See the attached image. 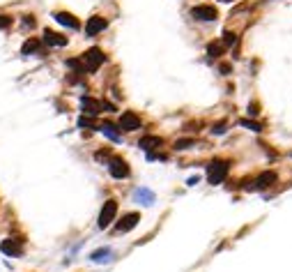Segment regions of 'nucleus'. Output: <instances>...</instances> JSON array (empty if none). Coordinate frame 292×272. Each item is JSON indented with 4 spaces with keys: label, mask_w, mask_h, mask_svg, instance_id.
Listing matches in <instances>:
<instances>
[{
    "label": "nucleus",
    "mask_w": 292,
    "mask_h": 272,
    "mask_svg": "<svg viewBox=\"0 0 292 272\" xmlns=\"http://www.w3.org/2000/svg\"><path fill=\"white\" fill-rule=\"evenodd\" d=\"M104 60H106V55H104L102 49H87L85 53H83L81 62L87 72H94V70H99V65H102Z\"/></svg>",
    "instance_id": "f257e3e1"
},
{
    "label": "nucleus",
    "mask_w": 292,
    "mask_h": 272,
    "mask_svg": "<svg viewBox=\"0 0 292 272\" xmlns=\"http://www.w3.org/2000/svg\"><path fill=\"white\" fill-rule=\"evenodd\" d=\"M115 215H118V201H106L102 208V213H99V229H109L111 224H113Z\"/></svg>",
    "instance_id": "f03ea898"
},
{
    "label": "nucleus",
    "mask_w": 292,
    "mask_h": 272,
    "mask_svg": "<svg viewBox=\"0 0 292 272\" xmlns=\"http://www.w3.org/2000/svg\"><path fill=\"white\" fill-rule=\"evenodd\" d=\"M191 17H193L196 21H217L219 12L214 5H198L191 10Z\"/></svg>",
    "instance_id": "7ed1b4c3"
},
{
    "label": "nucleus",
    "mask_w": 292,
    "mask_h": 272,
    "mask_svg": "<svg viewBox=\"0 0 292 272\" xmlns=\"http://www.w3.org/2000/svg\"><path fill=\"white\" fill-rule=\"evenodd\" d=\"M226 175H228V162H212L210 164V169H207V178H210L212 185H219Z\"/></svg>",
    "instance_id": "20e7f679"
},
{
    "label": "nucleus",
    "mask_w": 292,
    "mask_h": 272,
    "mask_svg": "<svg viewBox=\"0 0 292 272\" xmlns=\"http://www.w3.org/2000/svg\"><path fill=\"white\" fill-rule=\"evenodd\" d=\"M109 171H111V175H113V178H118V180L129 178V166H127L125 159H120V157L111 159V162H109Z\"/></svg>",
    "instance_id": "39448f33"
},
{
    "label": "nucleus",
    "mask_w": 292,
    "mask_h": 272,
    "mask_svg": "<svg viewBox=\"0 0 292 272\" xmlns=\"http://www.w3.org/2000/svg\"><path fill=\"white\" fill-rule=\"evenodd\" d=\"M120 129H125V131L141 129V118H138L134 111H125V113H122V118H120Z\"/></svg>",
    "instance_id": "423d86ee"
},
{
    "label": "nucleus",
    "mask_w": 292,
    "mask_h": 272,
    "mask_svg": "<svg viewBox=\"0 0 292 272\" xmlns=\"http://www.w3.org/2000/svg\"><path fill=\"white\" fill-rule=\"evenodd\" d=\"M106 26H109V23H106V19H102V17H92L90 21L85 23V35H87V37H94V35H99Z\"/></svg>",
    "instance_id": "0eeeda50"
},
{
    "label": "nucleus",
    "mask_w": 292,
    "mask_h": 272,
    "mask_svg": "<svg viewBox=\"0 0 292 272\" xmlns=\"http://www.w3.org/2000/svg\"><path fill=\"white\" fill-rule=\"evenodd\" d=\"M53 17H55V21H58V23L71 28V30H78V26H81V23H78V19H76L74 14H69V12H55Z\"/></svg>",
    "instance_id": "6e6552de"
},
{
    "label": "nucleus",
    "mask_w": 292,
    "mask_h": 272,
    "mask_svg": "<svg viewBox=\"0 0 292 272\" xmlns=\"http://www.w3.org/2000/svg\"><path fill=\"white\" fill-rule=\"evenodd\" d=\"M0 249L7 256H19L21 254V240H14V238L3 240V242H0Z\"/></svg>",
    "instance_id": "1a4fd4ad"
},
{
    "label": "nucleus",
    "mask_w": 292,
    "mask_h": 272,
    "mask_svg": "<svg viewBox=\"0 0 292 272\" xmlns=\"http://www.w3.org/2000/svg\"><path fill=\"white\" fill-rule=\"evenodd\" d=\"M138 222H141V215H138V213H129V215H125V217H122V222L118 224V231H120V233H127V231H131Z\"/></svg>",
    "instance_id": "9d476101"
},
{
    "label": "nucleus",
    "mask_w": 292,
    "mask_h": 272,
    "mask_svg": "<svg viewBox=\"0 0 292 272\" xmlns=\"http://www.w3.org/2000/svg\"><path fill=\"white\" fill-rule=\"evenodd\" d=\"M81 109H83V113H87V115H97L99 111H102V102H97V99H92V97H83Z\"/></svg>",
    "instance_id": "9b49d317"
},
{
    "label": "nucleus",
    "mask_w": 292,
    "mask_h": 272,
    "mask_svg": "<svg viewBox=\"0 0 292 272\" xmlns=\"http://www.w3.org/2000/svg\"><path fill=\"white\" fill-rule=\"evenodd\" d=\"M44 42L49 44V46H65L67 37H62V35L53 33V30H44Z\"/></svg>",
    "instance_id": "f8f14e48"
},
{
    "label": "nucleus",
    "mask_w": 292,
    "mask_h": 272,
    "mask_svg": "<svg viewBox=\"0 0 292 272\" xmlns=\"http://www.w3.org/2000/svg\"><path fill=\"white\" fill-rule=\"evenodd\" d=\"M271 182H276V173H274V171H265V173L258 175V180H255V187L265 189V187H269Z\"/></svg>",
    "instance_id": "ddd939ff"
},
{
    "label": "nucleus",
    "mask_w": 292,
    "mask_h": 272,
    "mask_svg": "<svg viewBox=\"0 0 292 272\" xmlns=\"http://www.w3.org/2000/svg\"><path fill=\"white\" fill-rule=\"evenodd\" d=\"M138 146H141L143 150H154V148L161 146V139H159V136H143Z\"/></svg>",
    "instance_id": "4468645a"
},
{
    "label": "nucleus",
    "mask_w": 292,
    "mask_h": 272,
    "mask_svg": "<svg viewBox=\"0 0 292 272\" xmlns=\"http://www.w3.org/2000/svg\"><path fill=\"white\" fill-rule=\"evenodd\" d=\"M115 129H118V127L111 125V122H104V125H102V131L109 136V139H113V141H120V139H122V134H120V131H115Z\"/></svg>",
    "instance_id": "2eb2a0df"
},
{
    "label": "nucleus",
    "mask_w": 292,
    "mask_h": 272,
    "mask_svg": "<svg viewBox=\"0 0 292 272\" xmlns=\"http://www.w3.org/2000/svg\"><path fill=\"white\" fill-rule=\"evenodd\" d=\"M35 51H39V39H28V42L23 44L21 53L23 55H30V53H35Z\"/></svg>",
    "instance_id": "dca6fc26"
},
{
    "label": "nucleus",
    "mask_w": 292,
    "mask_h": 272,
    "mask_svg": "<svg viewBox=\"0 0 292 272\" xmlns=\"http://www.w3.org/2000/svg\"><path fill=\"white\" fill-rule=\"evenodd\" d=\"M223 51H226L223 42H219V44H210V46H207V53H210L212 58H219V55H221Z\"/></svg>",
    "instance_id": "f3484780"
},
{
    "label": "nucleus",
    "mask_w": 292,
    "mask_h": 272,
    "mask_svg": "<svg viewBox=\"0 0 292 272\" xmlns=\"http://www.w3.org/2000/svg\"><path fill=\"white\" fill-rule=\"evenodd\" d=\"M191 146H196L193 139H182V141H175V148H177V150H186V148H191Z\"/></svg>",
    "instance_id": "a211bd4d"
},
{
    "label": "nucleus",
    "mask_w": 292,
    "mask_h": 272,
    "mask_svg": "<svg viewBox=\"0 0 292 272\" xmlns=\"http://www.w3.org/2000/svg\"><path fill=\"white\" fill-rule=\"evenodd\" d=\"M235 42H237V35L235 33H223V46H226V49L228 46H233Z\"/></svg>",
    "instance_id": "6ab92c4d"
},
{
    "label": "nucleus",
    "mask_w": 292,
    "mask_h": 272,
    "mask_svg": "<svg viewBox=\"0 0 292 272\" xmlns=\"http://www.w3.org/2000/svg\"><path fill=\"white\" fill-rule=\"evenodd\" d=\"M12 23V17H7V14H0V30H3V28H7Z\"/></svg>",
    "instance_id": "aec40b11"
},
{
    "label": "nucleus",
    "mask_w": 292,
    "mask_h": 272,
    "mask_svg": "<svg viewBox=\"0 0 292 272\" xmlns=\"http://www.w3.org/2000/svg\"><path fill=\"white\" fill-rule=\"evenodd\" d=\"M94 125V122H92L90 118H85V115H81V118H78V127H92Z\"/></svg>",
    "instance_id": "412c9836"
},
{
    "label": "nucleus",
    "mask_w": 292,
    "mask_h": 272,
    "mask_svg": "<svg viewBox=\"0 0 292 272\" xmlns=\"http://www.w3.org/2000/svg\"><path fill=\"white\" fill-rule=\"evenodd\" d=\"M244 127H249L251 131H260V125H255V122H249V120H242Z\"/></svg>",
    "instance_id": "4be33fe9"
},
{
    "label": "nucleus",
    "mask_w": 292,
    "mask_h": 272,
    "mask_svg": "<svg viewBox=\"0 0 292 272\" xmlns=\"http://www.w3.org/2000/svg\"><path fill=\"white\" fill-rule=\"evenodd\" d=\"M230 72H233V67L228 65V62H223V65H221V74H230Z\"/></svg>",
    "instance_id": "5701e85b"
},
{
    "label": "nucleus",
    "mask_w": 292,
    "mask_h": 272,
    "mask_svg": "<svg viewBox=\"0 0 292 272\" xmlns=\"http://www.w3.org/2000/svg\"><path fill=\"white\" fill-rule=\"evenodd\" d=\"M221 3H233V0H221Z\"/></svg>",
    "instance_id": "b1692460"
}]
</instances>
